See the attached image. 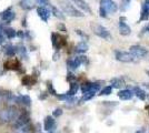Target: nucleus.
I'll return each instance as SVG.
<instances>
[{"label": "nucleus", "mask_w": 149, "mask_h": 133, "mask_svg": "<svg viewBox=\"0 0 149 133\" xmlns=\"http://www.w3.org/2000/svg\"><path fill=\"white\" fill-rule=\"evenodd\" d=\"M48 133H54V132H52V131H49V132H48Z\"/></svg>", "instance_id": "nucleus-46"}, {"label": "nucleus", "mask_w": 149, "mask_h": 133, "mask_svg": "<svg viewBox=\"0 0 149 133\" xmlns=\"http://www.w3.org/2000/svg\"><path fill=\"white\" fill-rule=\"evenodd\" d=\"M147 53H148V50H147L146 48L141 47V45L135 44V45H131L130 47V54L132 57L143 58V57H145Z\"/></svg>", "instance_id": "nucleus-4"}, {"label": "nucleus", "mask_w": 149, "mask_h": 133, "mask_svg": "<svg viewBox=\"0 0 149 133\" xmlns=\"http://www.w3.org/2000/svg\"><path fill=\"white\" fill-rule=\"evenodd\" d=\"M5 53L7 57H13L16 54V48L13 45H7L5 48Z\"/></svg>", "instance_id": "nucleus-22"}, {"label": "nucleus", "mask_w": 149, "mask_h": 133, "mask_svg": "<svg viewBox=\"0 0 149 133\" xmlns=\"http://www.w3.org/2000/svg\"><path fill=\"white\" fill-rule=\"evenodd\" d=\"M76 32L79 34V36H81L82 38H86V39H88V36L86 34V33H84V32L81 31V30H76Z\"/></svg>", "instance_id": "nucleus-34"}, {"label": "nucleus", "mask_w": 149, "mask_h": 133, "mask_svg": "<svg viewBox=\"0 0 149 133\" xmlns=\"http://www.w3.org/2000/svg\"><path fill=\"white\" fill-rule=\"evenodd\" d=\"M147 98H148V100H149V93H148V94H147Z\"/></svg>", "instance_id": "nucleus-43"}, {"label": "nucleus", "mask_w": 149, "mask_h": 133, "mask_svg": "<svg viewBox=\"0 0 149 133\" xmlns=\"http://www.w3.org/2000/svg\"><path fill=\"white\" fill-rule=\"evenodd\" d=\"M101 8L105 10L107 13H115L118 9V6L113 0H101L100 1Z\"/></svg>", "instance_id": "nucleus-3"}, {"label": "nucleus", "mask_w": 149, "mask_h": 133, "mask_svg": "<svg viewBox=\"0 0 149 133\" xmlns=\"http://www.w3.org/2000/svg\"><path fill=\"white\" fill-rule=\"evenodd\" d=\"M58 2L61 7L62 11L67 13L68 16H71V17H82L84 16V13H81V11H79L77 8H74V6H72L68 0H58Z\"/></svg>", "instance_id": "nucleus-2"}, {"label": "nucleus", "mask_w": 149, "mask_h": 133, "mask_svg": "<svg viewBox=\"0 0 149 133\" xmlns=\"http://www.w3.org/2000/svg\"><path fill=\"white\" fill-rule=\"evenodd\" d=\"M33 82H35V80H32L30 76H26L25 78L22 79V83H24L25 85H29V84H32Z\"/></svg>", "instance_id": "nucleus-28"}, {"label": "nucleus", "mask_w": 149, "mask_h": 133, "mask_svg": "<svg viewBox=\"0 0 149 133\" xmlns=\"http://www.w3.org/2000/svg\"><path fill=\"white\" fill-rule=\"evenodd\" d=\"M17 100L19 102H21V103H24L25 105H28V107L31 104V99L28 95H21V96H19Z\"/></svg>", "instance_id": "nucleus-23"}, {"label": "nucleus", "mask_w": 149, "mask_h": 133, "mask_svg": "<svg viewBox=\"0 0 149 133\" xmlns=\"http://www.w3.org/2000/svg\"><path fill=\"white\" fill-rule=\"evenodd\" d=\"M15 48H16V53H18L19 56L27 59V49L24 45H18V47H15Z\"/></svg>", "instance_id": "nucleus-20"}, {"label": "nucleus", "mask_w": 149, "mask_h": 133, "mask_svg": "<svg viewBox=\"0 0 149 133\" xmlns=\"http://www.w3.org/2000/svg\"><path fill=\"white\" fill-rule=\"evenodd\" d=\"M5 34L7 36V38L13 39L16 37V31L13 30V28H6L5 29Z\"/></svg>", "instance_id": "nucleus-26"}, {"label": "nucleus", "mask_w": 149, "mask_h": 133, "mask_svg": "<svg viewBox=\"0 0 149 133\" xmlns=\"http://www.w3.org/2000/svg\"><path fill=\"white\" fill-rule=\"evenodd\" d=\"M55 124H56V122H55L52 116H46L45 122H44V129L46 131H48V132L51 131V130L55 127Z\"/></svg>", "instance_id": "nucleus-10"}, {"label": "nucleus", "mask_w": 149, "mask_h": 133, "mask_svg": "<svg viewBox=\"0 0 149 133\" xmlns=\"http://www.w3.org/2000/svg\"><path fill=\"white\" fill-rule=\"evenodd\" d=\"M87 50H88V44L86 42H84V41H81L80 43H78L77 47H76V52H78V53H85Z\"/></svg>", "instance_id": "nucleus-19"}, {"label": "nucleus", "mask_w": 149, "mask_h": 133, "mask_svg": "<svg viewBox=\"0 0 149 133\" xmlns=\"http://www.w3.org/2000/svg\"><path fill=\"white\" fill-rule=\"evenodd\" d=\"M0 95H1V94H0Z\"/></svg>", "instance_id": "nucleus-49"}, {"label": "nucleus", "mask_w": 149, "mask_h": 133, "mask_svg": "<svg viewBox=\"0 0 149 133\" xmlns=\"http://www.w3.org/2000/svg\"><path fill=\"white\" fill-rule=\"evenodd\" d=\"M111 90L112 88L111 87H106V88H104L101 91H100V95H108V94H110L111 93Z\"/></svg>", "instance_id": "nucleus-29"}, {"label": "nucleus", "mask_w": 149, "mask_h": 133, "mask_svg": "<svg viewBox=\"0 0 149 133\" xmlns=\"http://www.w3.org/2000/svg\"><path fill=\"white\" fill-rule=\"evenodd\" d=\"M147 74H148V76H149V70H148V71H147Z\"/></svg>", "instance_id": "nucleus-44"}, {"label": "nucleus", "mask_w": 149, "mask_h": 133, "mask_svg": "<svg viewBox=\"0 0 149 133\" xmlns=\"http://www.w3.org/2000/svg\"><path fill=\"white\" fill-rule=\"evenodd\" d=\"M37 13H38V16L41 18V20H44L45 22L48 21V19H49V17H50V11L47 8H45V7H38Z\"/></svg>", "instance_id": "nucleus-9"}, {"label": "nucleus", "mask_w": 149, "mask_h": 133, "mask_svg": "<svg viewBox=\"0 0 149 133\" xmlns=\"http://www.w3.org/2000/svg\"><path fill=\"white\" fill-rule=\"evenodd\" d=\"M59 53H56V54H55V56H54V60H58V59H59Z\"/></svg>", "instance_id": "nucleus-40"}, {"label": "nucleus", "mask_w": 149, "mask_h": 133, "mask_svg": "<svg viewBox=\"0 0 149 133\" xmlns=\"http://www.w3.org/2000/svg\"><path fill=\"white\" fill-rule=\"evenodd\" d=\"M16 36H17V37H19V38H24V37H25V34H24V32H22V31L16 32Z\"/></svg>", "instance_id": "nucleus-37"}, {"label": "nucleus", "mask_w": 149, "mask_h": 133, "mask_svg": "<svg viewBox=\"0 0 149 133\" xmlns=\"http://www.w3.org/2000/svg\"><path fill=\"white\" fill-rule=\"evenodd\" d=\"M125 1H129V0H125Z\"/></svg>", "instance_id": "nucleus-47"}, {"label": "nucleus", "mask_w": 149, "mask_h": 133, "mask_svg": "<svg viewBox=\"0 0 149 133\" xmlns=\"http://www.w3.org/2000/svg\"><path fill=\"white\" fill-rule=\"evenodd\" d=\"M132 91L131 90H128V89H126V90H121V91H119L118 93V96L121 99V100H130L131 98H132Z\"/></svg>", "instance_id": "nucleus-13"}, {"label": "nucleus", "mask_w": 149, "mask_h": 133, "mask_svg": "<svg viewBox=\"0 0 149 133\" xmlns=\"http://www.w3.org/2000/svg\"><path fill=\"white\" fill-rule=\"evenodd\" d=\"M18 119V111L15 107H9L0 112V121L2 123H9Z\"/></svg>", "instance_id": "nucleus-1"}, {"label": "nucleus", "mask_w": 149, "mask_h": 133, "mask_svg": "<svg viewBox=\"0 0 149 133\" xmlns=\"http://www.w3.org/2000/svg\"><path fill=\"white\" fill-rule=\"evenodd\" d=\"M110 83H111V88H116V89L123 88L125 85V81L121 78H115V79H112Z\"/></svg>", "instance_id": "nucleus-16"}, {"label": "nucleus", "mask_w": 149, "mask_h": 133, "mask_svg": "<svg viewBox=\"0 0 149 133\" xmlns=\"http://www.w3.org/2000/svg\"><path fill=\"white\" fill-rule=\"evenodd\" d=\"M136 133H141V131H138V132H136Z\"/></svg>", "instance_id": "nucleus-45"}, {"label": "nucleus", "mask_w": 149, "mask_h": 133, "mask_svg": "<svg viewBox=\"0 0 149 133\" xmlns=\"http://www.w3.org/2000/svg\"><path fill=\"white\" fill-rule=\"evenodd\" d=\"M135 94L140 99V100H145L146 99V92L141 90L140 88H135Z\"/></svg>", "instance_id": "nucleus-25"}, {"label": "nucleus", "mask_w": 149, "mask_h": 133, "mask_svg": "<svg viewBox=\"0 0 149 133\" xmlns=\"http://www.w3.org/2000/svg\"><path fill=\"white\" fill-rule=\"evenodd\" d=\"M51 40H52V44L56 49H60L61 47L66 45V43H67L66 38L60 36L59 33H52L51 34Z\"/></svg>", "instance_id": "nucleus-6"}, {"label": "nucleus", "mask_w": 149, "mask_h": 133, "mask_svg": "<svg viewBox=\"0 0 149 133\" xmlns=\"http://www.w3.org/2000/svg\"><path fill=\"white\" fill-rule=\"evenodd\" d=\"M95 94H96L95 91H88V92H86V93H84V96L81 98L80 102H85V101H87V100H90L91 98L95 96Z\"/></svg>", "instance_id": "nucleus-24"}, {"label": "nucleus", "mask_w": 149, "mask_h": 133, "mask_svg": "<svg viewBox=\"0 0 149 133\" xmlns=\"http://www.w3.org/2000/svg\"><path fill=\"white\" fill-rule=\"evenodd\" d=\"M72 2H74L76 6L78 7V8H80L82 9L84 11H86V12H89L90 13V8L89 6L87 5V2L85 1V0H71Z\"/></svg>", "instance_id": "nucleus-12"}, {"label": "nucleus", "mask_w": 149, "mask_h": 133, "mask_svg": "<svg viewBox=\"0 0 149 133\" xmlns=\"http://www.w3.org/2000/svg\"><path fill=\"white\" fill-rule=\"evenodd\" d=\"M36 0H20V7L25 10H30L35 7Z\"/></svg>", "instance_id": "nucleus-14"}, {"label": "nucleus", "mask_w": 149, "mask_h": 133, "mask_svg": "<svg viewBox=\"0 0 149 133\" xmlns=\"http://www.w3.org/2000/svg\"><path fill=\"white\" fill-rule=\"evenodd\" d=\"M19 65H20V63H19L18 60H10V61L6 62V64H5V67H6L7 69H13V70L19 69Z\"/></svg>", "instance_id": "nucleus-17"}, {"label": "nucleus", "mask_w": 149, "mask_h": 133, "mask_svg": "<svg viewBox=\"0 0 149 133\" xmlns=\"http://www.w3.org/2000/svg\"><path fill=\"white\" fill-rule=\"evenodd\" d=\"M51 11H52V13H54V16H56L57 18H59V19H61V20L65 19L63 13H62L60 10H58L56 7H52V8H51Z\"/></svg>", "instance_id": "nucleus-27"}, {"label": "nucleus", "mask_w": 149, "mask_h": 133, "mask_svg": "<svg viewBox=\"0 0 149 133\" xmlns=\"http://www.w3.org/2000/svg\"><path fill=\"white\" fill-rule=\"evenodd\" d=\"M74 79H76V76H74V74H71V73H69L68 76H67V80H68V81H72Z\"/></svg>", "instance_id": "nucleus-36"}, {"label": "nucleus", "mask_w": 149, "mask_h": 133, "mask_svg": "<svg viewBox=\"0 0 149 133\" xmlns=\"http://www.w3.org/2000/svg\"><path fill=\"white\" fill-rule=\"evenodd\" d=\"M62 114V110L61 109H56L55 111H54V116L55 118H58V116H60Z\"/></svg>", "instance_id": "nucleus-31"}, {"label": "nucleus", "mask_w": 149, "mask_h": 133, "mask_svg": "<svg viewBox=\"0 0 149 133\" xmlns=\"http://www.w3.org/2000/svg\"><path fill=\"white\" fill-rule=\"evenodd\" d=\"M3 42H5V36L0 32V44H2Z\"/></svg>", "instance_id": "nucleus-38"}, {"label": "nucleus", "mask_w": 149, "mask_h": 133, "mask_svg": "<svg viewBox=\"0 0 149 133\" xmlns=\"http://www.w3.org/2000/svg\"><path fill=\"white\" fill-rule=\"evenodd\" d=\"M146 1H149V0H146Z\"/></svg>", "instance_id": "nucleus-48"}, {"label": "nucleus", "mask_w": 149, "mask_h": 133, "mask_svg": "<svg viewBox=\"0 0 149 133\" xmlns=\"http://www.w3.org/2000/svg\"><path fill=\"white\" fill-rule=\"evenodd\" d=\"M99 14H100V17H102V18H106V17H107V12H106L101 7H100V9H99Z\"/></svg>", "instance_id": "nucleus-32"}, {"label": "nucleus", "mask_w": 149, "mask_h": 133, "mask_svg": "<svg viewBox=\"0 0 149 133\" xmlns=\"http://www.w3.org/2000/svg\"><path fill=\"white\" fill-rule=\"evenodd\" d=\"M78 89H79V84L76 82H71L70 84V89H69V91L67 92V95L68 96H72L77 93V91H78Z\"/></svg>", "instance_id": "nucleus-18"}, {"label": "nucleus", "mask_w": 149, "mask_h": 133, "mask_svg": "<svg viewBox=\"0 0 149 133\" xmlns=\"http://www.w3.org/2000/svg\"><path fill=\"white\" fill-rule=\"evenodd\" d=\"M148 18H149V10L148 8L143 5L141 13H140V21H146V20H148Z\"/></svg>", "instance_id": "nucleus-21"}, {"label": "nucleus", "mask_w": 149, "mask_h": 133, "mask_svg": "<svg viewBox=\"0 0 149 133\" xmlns=\"http://www.w3.org/2000/svg\"><path fill=\"white\" fill-rule=\"evenodd\" d=\"M93 32H95V34H97L98 37H100V38H102V39H107V40H108V39L111 38L109 31L106 29L104 25H93Z\"/></svg>", "instance_id": "nucleus-5"}, {"label": "nucleus", "mask_w": 149, "mask_h": 133, "mask_svg": "<svg viewBox=\"0 0 149 133\" xmlns=\"http://www.w3.org/2000/svg\"><path fill=\"white\" fill-rule=\"evenodd\" d=\"M47 87H48V90H49V92L51 93V94H54V95H57L56 93V91H55V89L52 88V84H51V82H48L47 83Z\"/></svg>", "instance_id": "nucleus-30"}, {"label": "nucleus", "mask_w": 149, "mask_h": 133, "mask_svg": "<svg viewBox=\"0 0 149 133\" xmlns=\"http://www.w3.org/2000/svg\"><path fill=\"white\" fill-rule=\"evenodd\" d=\"M58 29H59L60 31H62V32H66V31H67L66 27H65V25H62V23H59V25H58Z\"/></svg>", "instance_id": "nucleus-33"}, {"label": "nucleus", "mask_w": 149, "mask_h": 133, "mask_svg": "<svg viewBox=\"0 0 149 133\" xmlns=\"http://www.w3.org/2000/svg\"><path fill=\"white\" fill-rule=\"evenodd\" d=\"M145 6L147 7V8H148V10H149V1H146V2H145Z\"/></svg>", "instance_id": "nucleus-41"}, {"label": "nucleus", "mask_w": 149, "mask_h": 133, "mask_svg": "<svg viewBox=\"0 0 149 133\" xmlns=\"http://www.w3.org/2000/svg\"><path fill=\"white\" fill-rule=\"evenodd\" d=\"M13 19H15V12L11 11V9H10V8L2 13V20H3V21H6V22H10V21H13Z\"/></svg>", "instance_id": "nucleus-15"}, {"label": "nucleus", "mask_w": 149, "mask_h": 133, "mask_svg": "<svg viewBox=\"0 0 149 133\" xmlns=\"http://www.w3.org/2000/svg\"><path fill=\"white\" fill-rule=\"evenodd\" d=\"M119 31L120 33L123 34V36H128V34H130V27L127 25L126 22H125V18H120L119 20Z\"/></svg>", "instance_id": "nucleus-8"}, {"label": "nucleus", "mask_w": 149, "mask_h": 133, "mask_svg": "<svg viewBox=\"0 0 149 133\" xmlns=\"http://www.w3.org/2000/svg\"><path fill=\"white\" fill-rule=\"evenodd\" d=\"M81 64V60L79 57L74 58V59H69L68 62H67V65L70 70H76L79 65Z\"/></svg>", "instance_id": "nucleus-11"}, {"label": "nucleus", "mask_w": 149, "mask_h": 133, "mask_svg": "<svg viewBox=\"0 0 149 133\" xmlns=\"http://www.w3.org/2000/svg\"><path fill=\"white\" fill-rule=\"evenodd\" d=\"M146 31H149V25H147V27H145V28L143 29V33H145Z\"/></svg>", "instance_id": "nucleus-39"}, {"label": "nucleus", "mask_w": 149, "mask_h": 133, "mask_svg": "<svg viewBox=\"0 0 149 133\" xmlns=\"http://www.w3.org/2000/svg\"><path fill=\"white\" fill-rule=\"evenodd\" d=\"M116 59L121 62H134L135 57H132L128 52H123V51H116Z\"/></svg>", "instance_id": "nucleus-7"}, {"label": "nucleus", "mask_w": 149, "mask_h": 133, "mask_svg": "<svg viewBox=\"0 0 149 133\" xmlns=\"http://www.w3.org/2000/svg\"><path fill=\"white\" fill-rule=\"evenodd\" d=\"M145 85H146V87H149V83H146V84H145Z\"/></svg>", "instance_id": "nucleus-42"}, {"label": "nucleus", "mask_w": 149, "mask_h": 133, "mask_svg": "<svg viewBox=\"0 0 149 133\" xmlns=\"http://www.w3.org/2000/svg\"><path fill=\"white\" fill-rule=\"evenodd\" d=\"M38 2H39L40 5H45V6L49 5V0H38Z\"/></svg>", "instance_id": "nucleus-35"}]
</instances>
